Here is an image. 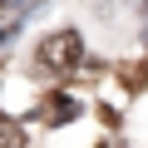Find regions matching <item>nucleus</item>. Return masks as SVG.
<instances>
[{"instance_id":"obj_1","label":"nucleus","mask_w":148,"mask_h":148,"mask_svg":"<svg viewBox=\"0 0 148 148\" xmlns=\"http://www.w3.org/2000/svg\"><path fill=\"white\" fill-rule=\"evenodd\" d=\"M79 54H84V40H79V35H74V30H54V35L40 40L35 69H40V74H69L74 64H79Z\"/></svg>"},{"instance_id":"obj_2","label":"nucleus","mask_w":148,"mask_h":148,"mask_svg":"<svg viewBox=\"0 0 148 148\" xmlns=\"http://www.w3.org/2000/svg\"><path fill=\"white\" fill-rule=\"evenodd\" d=\"M25 143H30L25 123H15V119H0V148H25Z\"/></svg>"},{"instance_id":"obj_3","label":"nucleus","mask_w":148,"mask_h":148,"mask_svg":"<svg viewBox=\"0 0 148 148\" xmlns=\"http://www.w3.org/2000/svg\"><path fill=\"white\" fill-rule=\"evenodd\" d=\"M74 114H79L74 99H49V104H45V119H49V123H69Z\"/></svg>"}]
</instances>
